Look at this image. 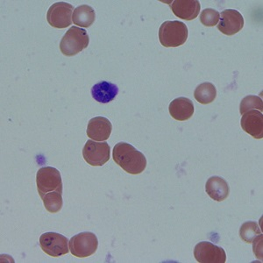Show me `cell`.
Here are the masks:
<instances>
[{
    "label": "cell",
    "mask_w": 263,
    "mask_h": 263,
    "mask_svg": "<svg viewBox=\"0 0 263 263\" xmlns=\"http://www.w3.org/2000/svg\"><path fill=\"white\" fill-rule=\"evenodd\" d=\"M260 234H262L259 224L254 221H248L240 227L239 237L243 241L251 244L254 239Z\"/></svg>",
    "instance_id": "d6986e66"
},
{
    "label": "cell",
    "mask_w": 263,
    "mask_h": 263,
    "mask_svg": "<svg viewBox=\"0 0 263 263\" xmlns=\"http://www.w3.org/2000/svg\"><path fill=\"white\" fill-rule=\"evenodd\" d=\"M174 14L186 21L197 18L200 12V3L197 0H174L167 2Z\"/></svg>",
    "instance_id": "8fae6325"
},
{
    "label": "cell",
    "mask_w": 263,
    "mask_h": 263,
    "mask_svg": "<svg viewBox=\"0 0 263 263\" xmlns=\"http://www.w3.org/2000/svg\"><path fill=\"white\" fill-rule=\"evenodd\" d=\"M251 110H257L262 112L263 111V102L262 99L258 96H248L240 102L239 105V111L240 114H244L248 111Z\"/></svg>",
    "instance_id": "44dd1931"
},
{
    "label": "cell",
    "mask_w": 263,
    "mask_h": 263,
    "mask_svg": "<svg viewBox=\"0 0 263 263\" xmlns=\"http://www.w3.org/2000/svg\"><path fill=\"white\" fill-rule=\"evenodd\" d=\"M196 100L202 105L213 103L217 97L216 87L212 83H203L196 88L194 91Z\"/></svg>",
    "instance_id": "ac0fdd59"
},
{
    "label": "cell",
    "mask_w": 263,
    "mask_h": 263,
    "mask_svg": "<svg viewBox=\"0 0 263 263\" xmlns=\"http://www.w3.org/2000/svg\"><path fill=\"white\" fill-rule=\"evenodd\" d=\"M86 31L78 27H71L66 32L60 42V50L65 57H74L89 45Z\"/></svg>",
    "instance_id": "3957f363"
},
{
    "label": "cell",
    "mask_w": 263,
    "mask_h": 263,
    "mask_svg": "<svg viewBox=\"0 0 263 263\" xmlns=\"http://www.w3.org/2000/svg\"><path fill=\"white\" fill-rule=\"evenodd\" d=\"M171 117L178 121H185L192 118L194 114V105L191 99L187 98H178L171 102L170 107Z\"/></svg>",
    "instance_id": "5bb4252c"
},
{
    "label": "cell",
    "mask_w": 263,
    "mask_h": 263,
    "mask_svg": "<svg viewBox=\"0 0 263 263\" xmlns=\"http://www.w3.org/2000/svg\"><path fill=\"white\" fill-rule=\"evenodd\" d=\"M110 146L107 142L89 140L83 149V156L88 164L93 167H101L110 160Z\"/></svg>",
    "instance_id": "8992f818"
},
{
    "label": "cell",
    "mask_w": 263,
    "mask_h": 263,
    "mask_svg": "<svg viewBox=\"0 0 263 263\" xmlns=\"http://www.w3.org/2000/svg\"><path fill=\"white\" fill-rule=\"evenodd\" d=\"M36 183L40 197L48 192L63 193V181L60 172L53 167H41L36 175Z\"/></svg>",
    "instance_id": "277c9868"
},
{
    "label": "cell",
    "mask_w": 263,
    "mask_h": 263,
    "mask_svg": "<svg viewBox=\"0 0 263 263\" xmlns=\"http://www.w3.org/2000/svg\"><path fill=\"white\" fill-rule=\"evenodd\" d=\"M188 27L181 21H165L159 29V40L165 48H177L188 39Z\"/></svg>",
    "instance_id": "7a4b0ae2"
},
{
    "label": "cell",
    "mask_w": 263,
    "mask_h": 263,
    "mask_svg": "<svg viewBox=\"0 0 263 263\" xmlns=\"http://www.w3.org/2000/svg\"><path fill=\"white\" fill-rule=\"evenodd\" d=\"M42 251L52 257H60L69 253V240L60 233H45L40 238Z\"/></svg>",
    "instance_id": "52a82bcc"
},
{
    "label": "cell",
    "mask_w": 263,
    "mask_h": 263,
    "mask_svg": "<svg viewBox=\"0 0 263 263\" xmlns=\"http://www.w3.org/2000/svg\"><path fill=\"white\" fill-rule=\"evenodd\" d=\"M112 158L122 170L132 175H139L147 167V159L131 144L120 142L112 151Z\"/></svg>",
    "instance_id": "6da1fadb"
},
{
    "label": "cell",
    "mask_w": 263,
    "mask_h": 263,
    "mask_svg": "<svg viewBox=\"0 0 263 263\" xmlns=\"http://www.w3.org/2000/svg\"><path fill=\"white\" fill-rule=\"evenodd\" d=\"M42 199L46 210L49 213H58L63 207V197L60 192H48L42 197Z\"/></svg>",
    "instance_id": "ffe728a7"
},
{
    "label": "cell",
    "mask_w": 263,
    "mask_h": 263,
    "mask_svg": "<svg viewBox=\"0 0 263 263\" xmlns=\"http://www.w3.org/2000/svg\"><path fill=\"white\" fill-rule=\"evenodd\" d=\"M112 126L110 120L105 117H95L88 123L87 135L96 141H105L111 136Z\"/></svg>",
    "instance_id": "7c38bea8"
},
{
    "label": "cell",
    "mask_w": 263,
    "mask_h": 263,
    "mask_svg": "<svg viewBox=\"0 0 263 263\" xmlns=\"http://www.w3.org/2000/svg\"><path fill=\"white\" fill-rule=\"evenodd\" d=\"M205 191L211 198L216 202H222L229 195V186L224 178L220 177H210L205 184Z\"/></svg>",
    "instance_id": "9a60e30c"
},
{
    "label": "cell",
    "mask_w": 263,
    "mask_h": 263,
    "mask_svg": "<svg viewBox=\"0 0 263 263\" xmlns=\"http://www.w3.org/2000/svg\"><path fill=\"white\" fill-rule=\"evenodd\" d=\"M194 256L200 263H224L227 254L223 248L209 241H202L194 248Z\"/></svg>",
    "instance_id": "9c48e42d"
},
{
    "label": "cell",
    "mask_w": 263,
    "mask_h": 263,
    "mask_svg": "<svg viewBox=\"0 0 263 263\" xmlns=\"http://www.w3.org/2000/svg\"><path fill=\"white\" fill-rule=\"evenodd\" d=\"M74 10L72 5L65 2H57L52 5L47 13L48 24L58 29L69 27L73 22L71 17Z\"/></svg>",
    "instance_id": "ba28073f"
},
{
    "label": "cell",
    "mask_w": 263,
    "mask_h": 263,
    "mask_svg": "<svg viewBox=\"0 0 263 263\" xmlns=\"http://www.w3.org/2000/svg\"><path fill=\"white\" fill-rule=\"evenodd\" d=\"M219 18V12L212 8H207L201 12V23L205 27H215L216 25L218 24Z\"/></svg>",
    "instance_id": "7402d4cb"
},
{
    "label": "cell",
    "mask_w": 263,
    "mask_h": 263,
    "mask_svg": "<svg viewBox=\"0 0 263 263\" xmlns=\"http://www.w3.org/2000/svg\"><path fill=\"white\" fill-rule=\"evenodd\" d=\"M243 130L257 140L263 137V114L257 110H251L243 114L240 121Z\"/></svg>",
    "instance_id": "4fadbf2b"
},
{
    "label": "cell",
    "mask_w": 263,
    "mask_h": 263,
    "mask_svg": "<svg viewBox=\"0 0 263 263\" xmlns=\"http://www.w3.org/2000/svg\"><path fill=\"white\" fill-rule=\"evenodd\" d=\"M95 18L96 14L92 7L88 5H83L74 10L72 21L78 27H90L94 23Z\"/></svg>",
    "instance_id": "e0dca14e"
},
{
    "label": "cell",
    "mask_w": 263,
    "mask_h": 263,
    "mask_svg": "<svg viewBox=\"0 0 263 263\" xmlns=\"http://www.w3.org/2000/svg\"><path fill=\"white\" fill-rule=\"evenodd\" d=\"M69 252L78 258L89 257L95 254L99 247L96 235L90 232L78 233L69 240Z\"/></svg>",
    "instance_id": "5b68a950"
},
{
    "label": "cell",
    "mask_w": 263,
    "mask_h": 263,
    "mask_svg": "<svg viewBox=\"0 0 263 263\" xmlns=\"http://www.w3.org/2000/svg\"><path fill=\"white\" fill-rule=\"evenodd\" d=\"M244 27V18L237 10L227 9L221 12L218 25V30L226 35H234Z\"/></svg>",
    "instance_id": "30bf717a"
},
{
    "label": "cell",
    "mask_w": 263,
    "mask_h": 263,
    "mask_svg": "<svg viewBox=\"0 0 263 263\" xmlns=\"http://www.w3.org/2000/svg\"><path fill=\"white\" fill-rule=\"evenodd\" d=\"M119 93V88L109 82L102 81L91 88L93 99L101 104H108L114 100Z\"/></svg>",
    "instance_id": "2e32d148"
}]
</instances>
